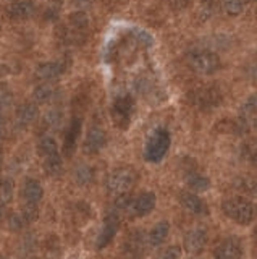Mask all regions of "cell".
I'll return each mask as SVG.
<instances>
[{
	"label": "cell",
	"mask_w": 257,
	"mask_h": 259,
	"mask_svg": "<svg viewBox=\"0 0 257 259\" xmlns=\"http://www.w3.org/2000/svg\"><path fill=\"white\" fill-rule=\"evenodd\" d=\"M222 212L238 225H249L257 217V204L244 196H233L222 202Z\"/></svg>",
	"instance_id": "obj_1"
},
{
	"label": "cell",
	"mask_w": 257,
	"mask_h": 259,
	"mask_svg": "<svg viewBox=\"0 0 257 259\" xmlns=\"http://www.w3.org/2000/svg\"><path fill=\"white\" fill-rule=\"evenodd\" d=\"M172 144V136L165 128H156L152 132L144 146V159L150 164H159L167 156Z\"/></svg>",
	"instance_id": "obj_2"
},
{
	"label": "cell",
	"mask_w": 257,
	"mask_h": 259,
	"mask_svg": "<svg viewBox=\"0 0 257 259\" xmlns=\"http://www.w3.org/2000/svg\"><path fill=\"white\" fill-rule=\"evenodd\" d=\"M136 180H138V174L131 167H120L107 177V190L114 194H123L133 188Z\"/></svg>",
	"instance_id": "obj_3"
},
{
	"label": "cell",
	"mask_w": 257,
	"mask_h": 259,
	"mask_svg": "<svg viewBox=\"0 0 257 259\" xmlns=\"http://www.w3.org/2000/svg\"><path fill=\"white\" fill-rule=\"evenodd\" d=\"M189 67L197 75H214L222 67L220 57L211 51H199L189 55Z\"/></svg>",
	"instance_id": "obj_4"
},
{
	"label": "cell",
	"mask_w": 257,
	"mask_h": 259,
	"mask_svg": "<svg viewBox=\"0 0 257 259\" xmlns=\"http://www.w3.org/2000/svg\"><path fill=\"white\" fill-rule=\"evenodd\" d=\"M222 101V93L217 86H204L191 93V104L197 109H212L217 107Z\"/></svg>",
	"instance_id": "obj_5"
},
{
	"label": "cell",
	"mask_w": 257,
	"mask_h": 259,
	"mask_svg": "<svg viewBox=\"0 0 257 259\" xmlns=\"http://www.w3.org/2000/svg\"><path fill=\"white\" fill-rule=\"evenodd\" d=\"M207 241H209V233L205 227H194V229L188 230L186 235H184L183 246L188 254H199L205 249Z\"/></svg>",
	"instance_id": "obj_6"
},
{
	"label": "cell",
	"mask_w": 257,
	"mask_h": 259,
	"mask_svg": "<svg viewBox=\"0 0 257 259\" xmlns=\"http://www.w3.org/2000/svg\"><path fill=\"white\" fill-rule=\"evenodd\" d=\"M120 227V212L117 209H110L109 214L106 215V221H104V227L100 230V235L97 238V248L102 249L106 248L109 243L114 240V237L118 232Z\"/></svg>",
	"instance_id": "obj_7"
},
{
	"label": "cell",
	"mask_w": 257,
	"mask_h": 259,
	"mask_svg": "<svg viewBox=\"0 0 257 259\" xmlns=\"http://www.w3.org/2000/svg\"><path fill=\"white\" fill-rule=\"evenodd\" d=\"M243 243L236 237L225 238L214 251V259H243Z\"/></svg>",
	"instance_id": "obj_8"
},
{
	"label": "cell",
	"mask_w": 257,
	"mask_h": 259,
	"mask_svg": "<svg viewBox=\"0 0 257 259\" xmlns=\"http://www.w3.org/2000/svg\"><path fill=\"white\" fill-rule=\"evenodd\" d=\"M134 109V101L131 96H122L114 102V107H112V115L118 126L126 128V125L130 123L131 113Z\"/></svg>",
	"instance_id": "obj_9"
},
{
	"label": "cell",
	"mask_w": 257,
	"mask_h": 259,
	"mask_svg": "<svg viewBox=\"0 0 257 259\" xmlns=\"http://www.w3.org/2000/svg\"><path fill=\"white\" fill-rule=\"evenodd\" d=\"M156 204H157V198L154 193L152 191L141 193L138 198H134L131 201L130 212H133L136 217H146L156 209Z\"/></svg>",
	"instance_id": "obj_10"
},
{
	"label": "cell",
	"mask_w": 257,
	"mask_h": 259,
	"mask_svg": "<svg viewBox=\"0 0 257 259\" xmlns=\"http://www.w3.org/2000/svg\"><path fill=\"white\" fill-rule=\"evenodd\" d=\"M180 204L183 206L184 210H188L189 214H194V215H207L209 214L207 202L191 191L180 193Z\"/></svg>",
	"instance_id": "obj_11"
},
{
	"label": "cell",
	"mask_w": 257,
	"mask_h": 259,
	"mask_svg": "<svg viewBox=\"0 0 257 259\" xmlns=\"http://www.w3.org/2000/svg\"><path fill=\"white\" fill-rule=\"evenodd\" d=\"M106 143H107L106 132L99 126H92L89 132H87V136L84 140V151L87 154H95L106 146Z\"/></svg>",
	"instance_id": "obj_12"
},
{
	"label": "cell",
	"mask_w": 257,
	"mask_h": 259,
	"mask_svg": "<svg viewBox=\"0 0 257 259\" xmlns=\"http://www.w3.org/2000/svg\"><path fill=\"white\" fill-rule=\"evenodd\" d=\"M63 70H65V67L60 62H45L37 67L36 78L41 81H54L62 76Z\"/></svg>",
	"instance_id": "obj_13"
},
{
	"label": "cell",
	"mask_w": 257,
	"mask_h": 259,
	"mask_svg": "<svg viewBox=\"0 0 257 259\" xmlns=\"http://www.w3.org/2000/svg\"><path fill=\"white\" fill-rule=\"evenodd\" d=\"M37 117H39V109H37V105L33 104V102H26V104H23L21 107L18 109V112H17V118H15V121H17V125H18V126L26 128V126H29L31 123H34Z\"/></svg>",
	"instance_id": "obj_14"
},
{
	"label": "cell",
	"mask_w": 257,
	"mask_h": 259,
	"mask_svg": "<svg viewBox=\"0 0 257 259\" xmlns=\"http://www.w3.org/2000/svg\"><path fill=\"white\" fill-rule=\"evenodd\" d=\"M168 235H170V224H168L167 221H162V222H159L152 227V230L147 233V243L150 246L157 248L167 241Z\"/></svg>",
	"instance_id": "obj_15"
},
{
	"label": "cell",
	"mask_w": 257,
	"mask_h": 259,
	"mask_svg": "<svg viewBox=\"0 0 257 259\" xmlns=\"http://www.w3.org/2000/svg\"><path fill=\"white\" fill-rule=\"evenodd\" d=\"M34 13V5L29 0H18L10 5L9 15L12 20H26Z\"/></svg>",
	"instance_id": "obj_16"
},
{
	"label": "cell",
	"mask_w": 257,
	"mask_h": 259,
	"mask_svg": "<svg viewBox=\"0 0 257 259\" xmlns=\"http://www.w3.org/2000/svg\"><path fill=\"white\" fill-rule=\"evenodd\" d=\"M42 196H44V188L37 180L25 182V185H23V198H25L26 202H34V204H37V202L42 199Z\"/></svg>",
	"instance_id": "obj_17"
},
{
	"label": "cell",
	"mask_w": 257,
	"mask_h": 259,
	"mask_svg": "<svg viewBox=\"0 0 257 259\" xmlns=\"http://www.w3.org/2000/svg\"><path fill=\"white\" fill-rule=\"evenodd\" d=\"M44 159H45L44 160V168H45L47 175H50V177L62 175V172H63V160H62L59 152L52 154V156H47Z\"/></svg>",
	"instance_id": "obj_18"
},
{
	"label": "cell",
	"mask_w": 257,
	"mask_h": 259,
	"mask_svg": "<svg viewBox=\"0 0 257 259\" xmlns=\"http://www.w3.org/2000/svg\"><path fill=\"white\" fill-rule=\"evenodd\" d=\"M79 132H81V120L79 118H73L71 121V126L68 128V133H67V140H65V152L71 154L76 146V140L79 136Z\"/></svg>",
	"instance_id": "obj_19"
},
{
	"label": "cell",
	"mask_w": 257,
	"mask_h": 259,
	"mask_svg": "<svg viewBox=\"0 0 257 259\" xmlns=\"http://www.w3.org/2000/svg\"><path fill=\"white\" fill-rule=\"evenodd\" d=\"M186 183L189 186V190H192V191H207L211 188V180H209L207 177L196 174V172H192L186 177Z\"/></svg>",
	"instance_id": "obj_20"
},
{
	"label": "cell",
	"mask_w": 257,
	"mask_h": 259,
	"mask_svg": "<svg viewBox=\"0 0 257 259\" xmlns=\"http://www.w3.org/2000/svg\"><path fill=\"white\" fill-rule=\"evenodd\" d=\"M37 152L41 154L42 157L52 156V154L59 152L57 141H55L52 136H42L37 143Z\"/></svg>",
	"instance_id": "obj_21"
},
{
	"label": "cell",
	"mask_w": 257,
	"mask_h": 259,
	"mask_svg": "<svg viewBox=\"0 0 257 259\" xmlns=\"http://www.w3.org/2000/svg\"><path fill=\"white\" fill-rule=\"evenodd\" d=\"M92 178H94V172H92V168L89 165H86V164H79L76 168H75V182L78 185H89L92 182Z\"/></svg>",
	"instance_id": "obj_22"
},
{
	"label": "cell",
	"mask_w": 257,
	"mask_h": 259,
	"mask_svg": "<svg viewBox=\"0 0 257 259\" xmlns=\"http://www.w3.org/2000/svg\"><path fill=\"white\" fill-rule=\"evenodd\" d=\"M55 91H54V88L49 86V84H41V86H37L34 89V93H33V99L37 102V104H45V102H49L52 97H54Z\"/></svg>",
	"instance_id": "obj_23"
},
{
	"label": "cell",
	"mask_w": 257,
	"mask_h": 259,
	"mask_svg": "<svg viewBox=\"0 0 257 259\" xmlns=\"http://www.w3.org/2000/svg\"><path fill=\"white\" fill-rule=\"evenodd\" d=\"M243 152L246 159L257 168V138H249L243 144Z\"/></svg>",
	"instance_id": "obj_24"
},
{
	"label": "cell",
	"mask_w": 257,
	"mask_h": 259,
	"mask_svg": "<svg viewBox=\"0 0 257 259\" xmlns=\"http://www.w3.org/2000/svg\"><path fill=\"white\" fill-rule=\"evenodd\" d=\"M249 0H223V8L230 15H239Z\"/></svg>",
	"instance_id": "obj_25"
},
{
	"label": "cell",
	"mask_w": 257,
	"mask_h": 259,
	"mask_svg": "<svg viewBox=\"0 0 257 259\" xmlns=\"http://www.w3.org/2000/svg\"><path fill=\"white\" fill-rule=\"evenodd\" d=\"M13 198V183L10 180H2L0 182V202H10Z\"/></svg>",
	"instance_id": "obj_26"
},
{
	"label": "cell",
	"mask_w": 257,
	"mask_h": 259,
	"mask_svg": "<svg viewBox=\"0 0 257 259\" xmlns=\"http://www.w3.org/2000/svg\"><path fill=\"white\" fill-rule=\"evenodd\" d=\"M236 186L239 190L243 191H247V193H255L257 191V182L252 180V178L249 177H241L236 180Z\"/></svg>",
	"instance_id": "obj_27"
},
{
	"label": "cell",
	"mask_w": 257,
	"mask_h": 259,
	"mask_svg": "<svg viewBox=\"0 0 257 259\" xmlns=\"http://www.w3.org/2000/svg\"><path fill=\"white\" fill-rule=\"evenodd\" d=\"M23 217H25L26 222H33L37 219L39 215V210H37V204L34 202H25V206H23Z\"/></svg>",
	"instance_id": "obj_28"
},
{
	"label": "cell",
	"mask_w": 257,
	"mask_h": 259,
	"mask_svg": "<svg viewBox=\"0 0 257 259\" xmlns=\"http://www.w3.org/2000/svg\"><path fill=\"white\" fill-rule=\"evenodd\" d=\"M181 249L178 246H168L164 251H160V254L156 259H180Z\"/></svg>",
	"instance_id": "obj_29"
},
{
	"label": "cell",
	"mask_w": 257,
	"mask_h": 259,
	"mask_svg": "<svg viewBox=\"0 0 257 259\" xmlns=\"http://www.w3.org/2000/svg\"><path fill=\"white\" fill-rule=\"evenodd\" d=\"M12 104V93L5 84H0V112L5 110Z\"/></svg>",
	"instance_id": "obj_30"
},
{
	"label": "cell",
	"mask_w": 257,
	"mask_h": 259,
	"mask_svg": "<svg viewBox=\"0 0 257 259\" xmlns=\"http://www.w3.org/2000/svg\"><path fill=\"white\" fill-rule=\"evenodd\" d=\"M70 21H71V24H73L76 29H84V28H87V16L83 12H78L75 15H71Z\"/></svg>",
	"instance_id": "obj_31"
},
{
	"label": "cell",
	"mask_w": 257,
	"mask_h": 259,
	"mask_svg": "<svg viewBox=\"0 0 257 259\" xmlns=\"http://www.w3.org/2000/svg\"><path fill=\"white\" fill-rule=\"evenodd\" d=\"M26 221H25V217H23L21 214H12L10 219H9V227H10V230L13 232H18L21 230L23 227H25Z\"/></svg>",
	"instance_id": "obj_32"
},
{
	"label": "cell",
	"mask_w": 257,
	"mask_h": 259,
	"mask_svg": "<svg viewBox=\"0 0 257 259\" xmlns=\"http://www.w3.org/2000/svg\"><path fill=\"white\" fill-rule=\"evenodd\" d=\"M45 120H47V123H49L52 128H59V126H60V123H62V113H60V112L52 110V112L47 113Z\"/></svg>",
	"instance_id": "obj_33"
},
{
	"label": "cell",
	"mask_w": 257,
	"mask_h": 259,
	"mask_svg": "<svg viewBox=\"0 0 257 259\" xmlns=\"http://www.w3.org/2000/svg\"><path fill=\"white\" fill-rule=\"evenodd\" d=\"M5 121L2 120V118H0V141H2L4 140V138H5Z\"/></svg>",
	"instance_id": "obj_34"
},
{
	"label": "cell",
	"mask_w": 257,
	"mask_h": 259,
	"mask_svg": "<svg viewBox=\"0 0 257 259\" xmlns=\"http://www.w3.org/2000/svg\"><path fill=\"white\" fill-rule=\"evenodd\" d=\"M4 215V202H0V219Z\"/></svg>",
	"instance_id": "obj_35"
},
{
	"label": "cell",
	"mask_w": 257,
	"mask_h": 259,
	"mask_svg": "<svg viewBox=\"0 0 257 259\" xmlns=\"http://www.w3.org/2000/svg\"><path fill=\"white\" fill-rule=\"evenodd\" d=\"M254 238L257 240V225L254 227Z\"/></svg>",
	"instance_id": "obj_36"
},
{
	"label": "cell",
	"mask_w": 257,
	"mask_h": 259,
	"mask_svg": "<svg viewBox=\"0 0 257 259\" xmlns=\"http://www.w3.org/2000/svg\"><path fill=\"white\" fill-rule=\"evenodd\" d=\"M255 125H257V123H255Z\"/></svg>",
	"instance_id": "obj_37"
}]
</instances>
